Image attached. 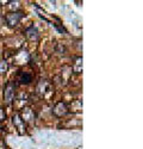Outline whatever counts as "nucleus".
I'll return each instance as SVG.
<instances>
[{
    "label": "nucleus",
    "mask_w": 143,
    "mask_h": 149,
    "mask_svg": "<svg viewBox=\"0 0 143 149\" xmlns=\"http://www.w3.org/2000/svg\"><path fill=\"white\" fill-rule=\"evenodd\" d=\"M5 119H6V112H5L4 107L0 106V123H3Z\"/></svg>",
    "instance_id": "f8f14e48"
},
{
    "label": "nucleus",
    "mask_w": 143,
    "mask_h": 149,
    "mask_svg": "<svg viewBox=\"0 0 143 149\" xmlns=\"http://www.w3.org/2000/svg\"><path fill=\"white\" fill-rule=\"evenodd\" d=\"M24 35H25V37L29 40V41H38L40 40V32H38V29L36 28L35 25H31L29 28L25 29V31H24Z\"/></svg>",
    "instance_id": "0eeeda50"
},
{
    "label": "nucleus",
    "mask_w": 143,
    "mask_h": 149,
    "mask_svg": "<svg viewBox=\"0 0 143 149\" xmlns=\"http://www.w3.org/2000/svg\"><path fill=\"white\" fill-rule=\"evenodd\" d=\"M12 123H13V125L17 129L19 135H24L26 132V124L24 123V120L22 119L19 112H16L13 116H12Z\"/></svg>",
    "instance_id": "20e7f679"
},
{
    "label": "nucleus",
    "mask_w": 143,
    "mask_h": 149,
    "mask_svg": "<svg viewBox=\"0 0 143 149\" xmlns=\"http://www.w3.org/2000/svg\"><path fill=\"white\" fill-rule=\"evenodd\" d=\"M33 80V75L29 72H23V70H19L17 73V81L20 84V85H29L31 84Z\"/></svg>",
    "instance_id": "423d86ee"
},
{
    "label": "nucleus",
    "mask_w": 143,
    "mask_h": 149,
    "mask_svg": "<svg viewBox=\"0 0 143 149\" xmlns=\"http://www.w3.org/2000/svg\"><path fill=\"white\" fill-rule=\"evenodd\" d=\"M16 92H17V85L15 81H8L4 86V91H3V99L4 103L6 105H11L15 102L16 98Z\"/></svg>",
    "instance_id": "f257e3e1"
},
{
    "label": "nucleus",
    "mask_w": 143,
    "mask_h": 149,
    "mask_svg": "<svg viewBox=\"0 0 143 149\" xmlns=\"http://www.w3.org/2000/svg\"><path fill=\"white\" fill-rule=\"evenodd\" d=\"M68 106V111L69 112H80L81 109H82V100H80V99H78V100H73L72 102V104H67Z\"/></svg>",
    "instance_id": "1a4fd4ad"
},
{
    "label": "nucleus",
    "mask_w": 143,
    "mask_h": 149,
    "mask_svg": "<svg viewBox=\"0 0 143 149\" xmlns=\"http://www.w3.org/2000/svg\"><path fill=\"white\" fill-rule=\"evenodd\" d=\"M0 149H6V144H5V142L0 141Z\"/></svg>",
    "instance_id": "ddd939ff"
},
{
    "label": "nucleus",
    "mask_w": 143,
    "mask_h": 149,
    "mask_svg": "<svg viewBox=\"0 0 143 149\" xmlns=\"http://www.w3.org/2000/svg\"><path fill=\"white\" fill-rule=\"evenodd\" d=\"M73 72L75 74H81L82 73V57L78 56L73 63Z\"/></svg>",
    "instance_id": "9d476101"
},
{
    "label": "nucleus",
    "mask_w": 143,
    "mask_h": 149,
    "mask_svg": "<svg viewBox=\"0 0 143 149\" xmlns=\"http://www.w3.org/2000/svg\"><path fill=\"white\" fill-rule=\"evenodd\" d=\"M48 91H49V82L47 80H41L37 85V87H36V93L41 97H43Z\"/></svg>",
    "instance_id": "6e6552de"
},
{
    "label": "nucleus",
    "mask_w": 143,
    "mask_h": 149,
    "mask_svg": "<svg viewBox=\"0 0 143 149\" xmlns=\"http://www.w3.org/2000/svg\"><path fill=\"white\" fill-rule=\"evenodd\" d=\"M25 17V13L23 11H13V12H8L4 16V19L6 20L7 25L10 28H15L20 23V20Z\"/></svg>",
    "instance_id": "f03ea898"
},
{
    "label": "nucleus",
    "mask_w": 143,
    "mask_h": 149,
    "mask_svg": "<svg viewBox=\"0 0 143 149\" xmlns=\"http://www.w3.org/2000/svg\"><path fill=\"white\" fill-rule=\"evenodd\" d=\"M69 113V111H68V106L65 102H58L55 104V106L53 107V115L58 117V118H61V117H65Z\"/></svg>",
    "instance_id": "39448f33"
},
{
    "label": "nucleus",
    "mask_w": 143,
    "mask_h": 149,
    "mask_svg": "<svg viewBox=\"0 0 143 149\" xmlns=\"http://www.w3.org/2000/svg\"><path fill=\"white\" fill-rule=\"evenodd\" d=\"M8 69V63L5 61V60H0V75L5 74Z\"/></svg>",
    "instance_id": "9b49d317"
},
{
    "label": "nucleus",
    "mask_w": 143,
    "mask_h": 149,
    "mask_svg": "<svg viewBox=\"0 0 143 149\" xmlns=\"http://www.w3.org/2000/svg\"><path fill=\"white\" fill-rule=\"evenodd\" d=\"M22 119L24 120L25 124H29V125H32L35 123V119H36V115L33 112V110L31 107H24L20 112H19Z\"/></svg>",
    "instance_id": "7ed1b4c3"
}]
</instances>
